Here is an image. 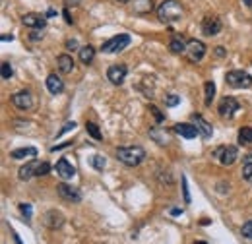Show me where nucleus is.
<instances>
[{
	"label": "nucleus",
	"mask_w": 252,
	"mask_h": 244,
	"mask_svg": "<svg viewBox=\"0 0 252 244\" xmlns=\"http://www.w3.org/2000/svg\"><path fill=\"white\" fill-rule=\"evenodd\" d=\"M157 18L163 23H175V22H181L184 18V10L177 0H165L157 8Z\"/></svg>",
	"instance_id": "nucleus-1"
},
{
	"label": "nucleus",
	"mask_w": 252,
	"mask_h": 244,
	"mask_svg": "<svg viewBox=\"0 0 252 244\" xmlns=\"http://www.w3.org/2000/svg\"><path fill=\"white\" fill-rule=\"evenodd\" d=\"M116 159L126 167H138L146 159V149L140 146H126L116 149Z\"/></svg>",
	"instance_id": "nucleus-2"
},
{
	"label": "nucleus",
	"mask_w": 252,
	"mask_h": 244,
	"mask_svg": "<svg viewBox=\"0 0 252 244\" xmlns=\"http://www.w3.org/2000/svg\"><path fill=\"white\" fill-rule=\"evenodd\" d=\"M225 82H227V86H231L235 89H249L252 86V76L247 74L245 70H231V72H227Z\"/></svg>",
	"instance_id": "nucleus-3"
},
{
	"label": "nucleus",
	"mask_w": 252,
	"mask_h": 244,
	"mask_svg": "<svg viewBox=\"0 0 252 244\" xmlns=\"http://www.w3.org/2000/svg\"><path fill=\"white\" fill-rule=\"evenodd\" d=\"M130 35H126V33H118V35H115V37H111L109 41H105L103 43V47L101 50L105 52V54H115V52H120V50H124L128 45H130Z\"/></svg>",
	"instance_id": "nucleus-4"
},
{
	"label": "nucleus",
	"mask_w": 252,
	"mask_h": 244,
	"mask_svg": "<svg viewBox=\"0 0 252 244\" xmlns=\"http://www.w3.org/2000/svg\"><path fill=\"white\" fill-rule=\"evenodd\" d=\"M217 159H219V163L221 165H225V167H229V165H233L235 161H237V157H239V149L235 146H221L219 149H215V153H213Z\"/></svg>",
	"instance_id": "nucleus-5"
},
{
	"label": "nucleus",
	"mask_w": 252,
	"mask_h": 244,
	"mask_svg": "<svg viewBox=\"0 0 252 244\" xmlns=\"http://www.w3.org/2000/svg\"><path fill=\"white\" fill-rule=\"evenodd\" d=\"M241 109V105H239V101L233 97H223L221 99V103H219V107H217V111H219V116L221 118H233L235 116V112Z\"/></svg>",
	"instance_id": "nucleus-6"
},
{
	"label": "nucleus",
	"mask_w": 252,
	"mask_h": 244,
	"mask_svg": "<svg viewBox=\"0 0 252 244\" xmlns=\"http://www.w3.org/2000/svg\"><path fill=\"white\" fill-rule=\"evenodd\" d=\"M184 54H186V58L190 62H200L204 58V54H206V45L202 41H198V39H192V41H188Z\"/></svg>",
	"instance_id": "nucleus-7"
},
{
	"label": "nucleus",
	"mask_w": 252,
	"mask_h": 244,
	"mask_svg": "<svg viewBox=\"0 0 252 244\" xmlns=\"http://www.w3.org/2000/svg\"><path fill=\"white\" fill-rule=\"evenodd\" d=\"M221 20L217 18V16H206L204 20H202V33L204 35H207V37H213V35H217L219 31H221Z\"/></svg>",
	"instance_id": "nucleus-8"
},
{
	"label": "nucleus",
	"mask_w": 252,
	"mask_h": 244,
	"mask_svg": "<svg viewBox=\"0 0 252 244\" xmlns=\"http://www.w3.org/2000/svg\"><path fill=\"white\" fill-rule=\"evenodd\" d=\"M126 66L124 64H113V66H109V70H107V80L113 84V86H120L122 82H124V78H126Z\"/></svg>",
	"instance_id": "nucleus-9"
},
{
	"label": "nucleus",
	"mask_w": 252,
	"mask_h": 244,
	"mask_svg": "<svg viewBox=\"0 0 252 244\" xmlns=\"http://www.w3.org/2000/svg\"><path fill=\"white\" fill-rule=\"evenodd\" d=\"M12 103H14V107H18L20 111H29V109L33 107V95H31V91H27V89L18 91V93L12 95Z\"/></svg>",
	"instance_id": "nucleus-10"
},
{
	"label": "nucleus",
	"mask_w": 252,
	"mask_h": 244,
	"mask_svg": "<svg viewBox=\"0 0 252 244\" xmlns=\"http://www.w3.org/2000/svg\"><path fill=\"white\" fill-rule=\"evenodd\" d=\"M56 192L58 196L62 198V200H66V201H74V203H78V201H82V192L78 190V188H74V186H70V184H58L56 186Z\"/></svg>",
	"instance_id": "nucleus-11"
},
{
	"label": "nucleus",
	"mask_w": 252,
	"mask_h": 244,
	"mask_svg": "<svg viewBox=\"0 0 252 244\" xmlns=\"http://www.w3.org/2000/svg\"><path fill=\"white\" fill-rule=\"evenodd\" d=\"M22 23H23L25 27H31V29H45V25H47V18H45V16H41V14L31 12V14H25V16L22 18Z\"/></svg>",
	"instance_id": "nucleus-12"
},
{
	"label": "nucleus",
	"mask_w": 252,
	"mask_h": 244,
	"mask_svg": "<svg viewBox=\"0 0 252 244\" xmlns=\"http://www.w3.org/2000/svg\"><path fill=\"white\" fill-rule=\"evenodd\" d=\"M43 223H45V227H49V229H52V231H56V229H60V227L64 225V215H62L60 211H56V209H50V211L45 213Z\"/></svg>",
	"instance_id": "nucleus-13"
},
{
	"label": "nucleus",
	"mask_w": 252,
	"mask_h": 244,
	"mask_svg": "<svg viewBox=\"0 0 252 244\" xmlns=\"http://www.w3.org/2000/svg\"><path fill=\"white\" fill-rule=\"evenodd\" d=\"M175 134H179V136H183V138H186V140H194L200 132H198V128H196V124H188V122H181V124H175Z\"/></svg>",
	"instance_id": "nucleus-14"
},
{
	"label": "nucleus",
	"mask_w": 252,
	"mask_h": 244,
	"mask_svg": "<svg viewBox=\"0 0 252 244\" xmlns=\"http://www.w3.org/2000/svg\"><path fill=\"white\" fill-rule=\"evenodd\" d=\"M56 175L60 177V178H64V180H68V178H72L74 175H76V169L66 161V159H58V163H56Z\"/></svg>",
	"instance_id": "nucleus-15"
},
{
	"label": "nucleus",
	"mask_w": 252,
	"mask_h": 244,
	"mask_svg": "<svg viewBox=\"0 0 252 244\" xmlns=\"http://www.w3.org/2000/svg\"><path fill=\"white\" fill-rule=\"evenodd\" d=\"M47 89H49L52 95H60L64 91V82L60 80V76L49 74V78H47Z\"/></svg>",
	"instance_id": "nucleus-16"
},
{
	"label": "nucleus",
	"mask_w": 252,
	"mask_h": 244,
	"mask_svg": "<svg viewBox=\"0 0 252 244\" xmlns=\"http://www.w3.org/2000/svg\"><path fill=\"white\" fill-rule=\"evenodd\" d=\"M56 64H58V70L62 72V74H72V70H74V58L70 56V54H60L58 58H56Z\"/></svg>",
	"instance_id": "nucleus-17"
},
{
	"label": "nucleus",
	"mask_w": 252,
	"mask_h": 244,
	"mask_svg": "<svg viewBox=\"0 0 252 244\" xmlns=\"http://www.w3.org/2000/svg\"><path fill=\"white\" fill-rule=\"evenodd\" d=\"M192 118H194V124H196V128H198V132H200L202 138H204V140H209V138H211V134H213L211 126L202 118L200 114H194Z\"/></svg>",
	"instance_id": "nucleus-18"
},
{
	"label": "nucleus",
	"mask_w": 252,
	"mask_h": 244,
	"mask_svg": "<svg viewBox=\"0 0 252 244\" xmlns=\"http://www.w3.org/2000/svg\"><path fill=\"white\" fill-rule=\"evenodd\" d=\"M186 45H188V41L183 35H175L171 39V43H169V49H171V52H175V54H184L186 52Z\"/></svg>",
	"instance_id": "nucleus-19"
},
{
	"label": "nucleus",
	"mask_w": 252,
	"mask_h": 244,
	"mask_svg": "<svg viewBox=\"0 0 252 244\" xmlns=\"http://www.w3.org/2000/svg\"><path fill=\"white\" fill-rule=\"evenodd\" d=\"M37 165H39V161H29V163H25V165H23V167L20 169V173H18L20 180H29L31 177H35Z\"/></svg>",
	"instance_id": "nucleus-20"
},
{
	"label": "nucleus",
	"mask_w": 252,
	"mask_h": 244,
	"mask_svg": "<svg viewBox=\"0 0 252 244\" xmlns=\"http://www.w3.org/2000/svg\"><path fill=\"white\" fill-rule=\"evenodd\" d=\"M35 155H37L35 147H22V149H14L10 153L12 159H25V157H35Z\"/></svg>",
	"instance_id": "nucleus-21"
},
{
	"label": "nucleus",
	"mask_w": 252,
	"mask_h": 244,
	"mask_svg": "<svg viewBox=\"0 0 252 244\" xmlns=\"http://www.w3.org/2000/svg\"><path fill=\"white\" fill-rule=\"evenodd\" d=\"M93 58H95V49L92 45L80 47V60H82V64H92Z\"/></svg>",
	"instance_id": "nucleus-22"
},
{
	"label": "nucleus",
	"mask_w": 252,
	"mask_h": 244,
	"mask_svg": "<svg viewBox=\"0 0 252 244\" xmlns=\"http://www.w3.org/2000/svg\"><path fill=\"white\" fill-rule=\"evenodd\" d=\"M239 144L243 146H251L252 144V128L251 126H245V128H241L239 130Z\"/></svg>",
	"instance_id": "nucleus-23"
},
{
	"label": "nucleus",
	"mask_w": 252,
	"mask_h": 244,
	"mask_svg": "<svg viewBox=\"0 0 252 244\" xmlns=\"http://www.w3.org/2000/svg\"><path fill=\"white\" fill-rule=\"evenodd\" d=\"M204 89H206V105L209 107L213 97H215V84H213V82H206Z\"/></svg>",
	"instance_id": "nucleus-24"
},
{
	"label": "nucleus",
	"mask_w": 252,
	"mask_h": 244,
	"mask_svg": "<svg viewBox=\"0 0 252 244\" xmlns=\"http://www.w3.org/2000/svg\"><path fill=\"white\" fill-rule=\"evenodd\" d=\"M86 130H88V134H90L93 140H103V134H101L99 126H97L95 122H88V124H86Z\"/></svg>",
	"instance_id": "nucleus-25"
},
{
	"label": "nucleus",
	"mask_w": 252,
	"mask_h": 244,
	"mask_svg": "<svg viewBox=\"0 0 252 244\" xmlns=\"http://www.w3.org/2000/svg\"><path fill=\"white\" fill-rule=\"evenodd\" d=\"M105 165H107L105 157H101V155H93V157H92V167H93V169L103 171V169H105Z\"/></svg>",
	"instance_id": "nucleus-26"
},
{
	"label": "nucleus",
	"mask_w": 252,
	"mask_h": 244,
	"mask_svg": "<svg viewBox=\"0 0 252 244\" xmlns=\"http://www.w3.org/2000/svg\"><path fill=\"white\" fill-rule=\"evenodd\" d=\"M49 171H50V165L49 163H39L37 165V171H35V177H45V175H49Z\"/></svg>",
	"instance_id": "nucleus-27"
},
{
	"label": "nucleus",
	"mask_w": 252,
	"mask_h": 244,
	"mask_svg": "<svg viewBox=\"0 0 252 244\" xmlns=\"http://www.w3.org/2000/svg\"><path fill=\"white\" fill-rule=\"evenodd\" d=\"M14 76V70L10 66V62H2V80H10Z\"/></svg>",
	"instance_id": "nucleus-28"
},
{
	"label": "nucleus",
	"mask_w": 252,
	"mask_h": 244,
	"mask_svg": "<svg viewBox=\"0 0 252 244\" xmlns=\"http://www.w3.org/2000/svg\"><path fill=\"white\" fill-rule=\"evenodd\" d=\"M243 178L252 184V163H245V167H243Z\"/></svg>",
	"instance_id": "nucleus-29"
},
{
	"label": "nucleus",
	"mask_w": 252,
	"mask_h": 244,
	"mask_svg": "<svg viewBox=\"0 0 252 244\" xmlns=\"http://www.w3.org/2000/svg\"><path fill=\"white\" fill-rule=\"evenodd\" d=\"M241 233H243V237H245V239H249V241H252V219H251V221H247V223L243 225Z\"/></svg>",
	"instance_id": "nucleus-30"
},
{
	"label": "nucleus",
	"mask_w": 252,
	"mask_h": 244,
	"mask_svg": "<svg viewBox=\"0 0 252 244\" xmlns=\"http://www.w3.org/2000/svg\"><path fill=\"white\" fill-rule=\"evenodd\" d=\"M20 211H22V215H23L25 219H31V213H33L31 203H20Z\"/></svg>",
	"instance_id": "nucleus-31"
},
{
	"label": "nucleus",
	"mask_w": 252,
	"mask_h": 244,
	"mask_svg": "<svg viewBox=\"0 0 252 244\" xmlns=\"http://www.w3.org/2000/svg\"><path fill=\"white\" fill-rule=\"evenodd\" d=\"M179 103H181V97H179V95H175V93L165 95V105H167V107H175V105H179Z\"/></svg>",
	"instance_id": "nucleus-32"
},
{
	"label": "nucleus",
	"mask_w": 252,
	"mask_h": 244,
	"mask_svg": "<svg viewBox=\"0 0 252 244\" xmlns=\"http://www.w3.org/2000/svg\"><path fill=\"white\" fill-rule=\"evenodd\" d=\"M183 196H184V203H190V192H188V180H186V177H183Z\"/></svg>",
	"instance_id": "nucleus-33"
},
{
	"label": "nucleus",
	"mask_w": 252,
	"mask_h": 244,
	"mask_svg": "<svg viewBox=\"0 0 252 244\" xmlns=\"http://www.w3.org/2000/svg\"><path fill=\"white\" fill-rule=\"evenodd\" d=\"M150 112L155 116V120H157V122H163V120H165V116L161 114V111H159L155 105H150Z\"/></svg>",
	"instance_id": "nucleus-34"
},
{
	"label": "nucleus",
	"mask_w": 252,
	"mask_h": 244,
	"mask_svg": "<svg viewBox=\"0 0 252 244\" xmlns=\"http://www.w3.org/2000/svg\"><path fill=\"white\" fill-rule=\"evenodd\" d=\"M74 128H76V122H66V124H64V128L58 132V136H62L64 132H68V130H74Z\"/></svg>",
	"instance_id": "nucleus-35"
},
{
	"label": "nucleus",
	"mask_w": 252,
	"mask_h": 244,
	"mask_svg": "<svg viewBox=\"0 0 252 244\" xmlns=\"http://www.w3.org/2000/svg\"><path fill=\"white\" fill-rule=\"evenodd\" d=\"M66 47H68V50H76V47H78V41H76V39H70V41L66 43Z\"/></svg>",
	"instance_id": "nucleus-36"
},
{
	"label": "nucleus",
	"mask_w": 252,
	"mask_h": 244,
	"mask_svg": "<svg viewBox=\"0 0 252 244\" xmlns=\"http://www.w3.org/2000/svg\"><path fill=\"white\" fill-rule=\"evenodd\" d=\"M64 18H66V23H74V20L70 18V12L68 10H64Z\"/></svg>",
	"instance_id": "nucleus-37"
},
{
	"label": "nucleus",
	"mask_w": 252,
	"mask_h": 244,
	"mask_svg": "<svg viewBox=\"0 0 252 244\" xmlns=\"http://www.w3.org/2000/svg\"><path fill=\"white\" fill-rule=\"evenodd\" d=\"M171 215H183V209L175 207V209H171Z\"/></svg>",
	"instance_id": "nucleus-38"
},
{
	"label": "nucleus",
	"mask_w": 252,
	"mask_h": 244,
	"mask_svg": "<svg viewBox=\"0 0 252 244\" xmlns=\"http://www.w3.org/2000/svg\"><path fill=\"white\" fill-rule=\"evenodd\" d=\"M215 54H217V56H223V54H225L223 47H215Z\"/></svg>",
	"instance_id": "nucleus-39"
},
{
	"label": "nucleus",
	"mask_w": 252,
	"mask_h": 244,
	"mask_svg": "<svg viewBox=\"0 0 252 244\" xmlns=\"http://www.w3.org/2000/svg\"><path fill=\"white\" fill-rule=\"evenodd\" d=\"M243 4H245L247 8H252V0H243Z\"/></svg>",
	"instance_id": "nucleus-40"
},
{
	"label": "nucleus",
	"mask_w": 252,
	"mask_h": 244,
	"mask_svg": "<svg viewBox=\"0 0 252 244\" xmlns=\"http://www.w3.org/2000/svg\"><path fill=\"white\" fill-rule=\"evenodd\" d=\"M245 163H252V153H249V155L245 157Z\"/></svg>",
	"instance_id": "nucleus-41"
},
{
	"label": "nucleus",
	"mask_w": 252,
	"mask_h": 244,
	"mask_svg": "<svg viewBox=\"0 0 252 244\" xmlns=\"http://www.w3.org/2000/svg\"><path fill=\"white\" fill-rule=\"evenodd\" d=\"M12 39H14L12 35H4V37H2V41H12Z\"/></svg>",
	"instance_id": "nucleus-42"
},
{
	"label": "nucleus",
	"mask_w": 252,
	"mask_h": 244,
	"mask_svg": "<svg viewBox=\"0 0 252 244\" xmlns=\"http://www.w3.org/2000/svg\"><path fill=\"white\" fill-rule=\"evenodd\" d=\"M14 241H16V244H22V241H20V237H18L16 233H14Z\"/></svg>",
	"instance_id": "nucleus-43"
},
{
	"label": "nucleus",
	"mask_w": 252,
	"mask_h": 244,
	"mask_svg": "<svg viewBox=\"0 0 252 244\" xmlns=\"http://www.w3.org/2000/svg\"><path fill=\"white\" fill-rule=\"evenodd\" d=\"M116 2H120V4H128L130 0H116Z\"/></svg>",
	"instance_id": "nucleus-44"
},
{
	"label": "nucleus",
	"mask_w": 252,
	"mask_h": 244,
	"mask_svg": "<svg viewBox=\"0 0 252 244\" xmlns=\"http://www.w3.org/2000/svg\"><path fill=\"white\" fill-rule=\"evenodd\" d=\"M194 244H207V243H202V241H198V243H194Z\"/></svg>",
	"instance_id": "nucleus-45"
}]
</instances>
